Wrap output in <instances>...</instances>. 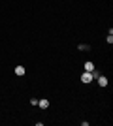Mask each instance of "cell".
Returning <instances> with one entry per match:
<instances>
[{
    "label": "cell",
    "instance_id": "obj_1",
    "mask_svg": "<svg viewBox=\"0 0 113 126\" xmlns=\"http://www.w3.org/2000/svg\"><path fill=\"white\" fill-rule=\"evenodd\" d=\"M92 79H94V75H92V72H83V74H81V83H91Z\"/></svg>",
    "mask_w": 113,
    "mask_h": 126
},
{
    "label": "cell",
    "instance_id": "obj_2",
    "mask_svg": "<svg viewBox=\"0 0 113 126\" xmlns=\"http://www.w3.org/2000/svg\"><path fill=\"white\" fill-rule=\"evenodd\" d=\"M98 85H100V87H108V77H106V75H98Z\"/></svg>",
    "mask_w": 113,
    "mask_h": 126
},
{
    "label": "cell",
    "instance_id": "obj_3",
    "mask_svg": "<svg viewBox=\"0 0 113 126\" xmlns=\"http://www.w3.org/2000/svg\"><path fill=\"white\" fill-rule=\"evenodd\" d=\"M25 74H27L25 66H15V75H19V77H21V75H25Z\"/></svg>",
    "mask_w": 113,
    "mask_h": 126
},
{
    "label": "cell",
    "instance_id": "obj_4",
    "mask_svg": "<svg viewBox=\"0 0 113 126\" xmlns=\"http://www.w3.org/2000/svg\"><path fill=\"white\" fill-rule=\"evenodd\" d=\"M38 107H42V109H47V107H49V102H47V100H38Z\"/></svg>",
    "mask_w": 113,
    "mask_h": 126
},
{
    "label": "cell",
    "instance_id": "obj_5",
    "mask_svg": "<svg viewBox=\"0 0 113 126\" xmlns=\"http://www.w3.org/2000/svg\"><path fill=\"white\" fill-rule=\"evenodd\" d=\"M92 70H94V62L87 60V62H85V72H92Z\"/></svg>",
    "mask_w": 113,
    "mask_h": 126
},
{
    "label": "cell",
    "instance_id": "obj_6",
    "mask_svg": "<svg viewBox=\"0 0 113 126\" xmlns=\"http://www.w3.org/2000/svg\"><path fill=\"white\" fill-rule=\"evenodd\" d=\"M77 49H79V51H91V45H87V43H81V45H77Z\"/></svg>",
    "mask_w": 113,
    "mask_h": 126
},
{
    "label": "cell",
    "instance_id": "obj_7",
    "mask_svg": "<svg viewBox=\"0 0 113 126\" xmlns=\"http://www.w3.org/2000/svg\"><path fill=\"white\" fill-rule=\"evenodd\" d=\"M106 42H108L109 45H111V43H113V34H108V38H106Z\"/></svg>",
    "mask_w": 113,
    "mask_h": 126
}]
</instances>
